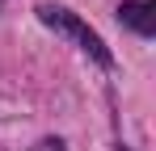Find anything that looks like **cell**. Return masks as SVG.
Returning a JSON list of instances; mask_svg holds the SVG:
<instances>
[{
    "instance_id": "cell-2",
    "label": "cell",
    "mask_w": 156,
    "mask_h": 151,
    "mask_svg": "<svg viewBox=\"0 0 156 151\" xmlns=\"http://www.w3.org/2000/svg\"><path fill=\"white\" fill-rule=\"evenodd\" d=\"M118 21H127L131 29H139V34H152L156 29V13H152L148 0H131V4L118 8Z\"/></svg>"
},
{
    "instance_id": "cell-1",
    "label": "cell",
    "mask_w": 156,
    "mask_h": 151,
    "mask_svg": "<svg viewBox=\"0 0 156 151\" xmlns=\"http://www.w3.org/2000/svg\"><path fill=\"white\" fill-rule=\"evenodd\" d=\"M38 17L51 25V29H59V34H68V38H76L80 46L89 50L97 63H110V50H105V42L89 29V25L80 21L76 13H68V8H59V4H38Z\"/></svg>"
}]
</instances>
